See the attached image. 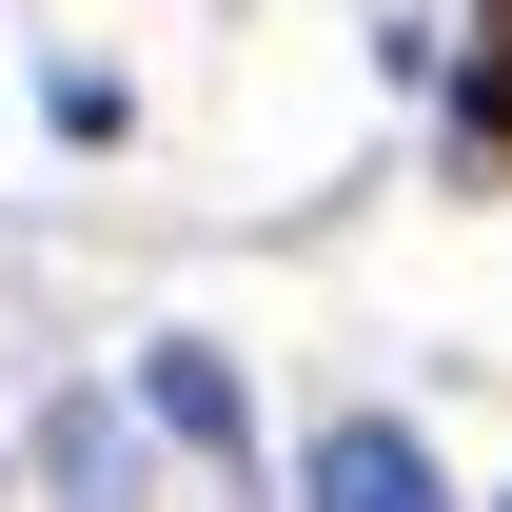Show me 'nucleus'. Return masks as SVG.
<instances>
[{"mask_svg": "<svg viewBox=\"0 0 512 512\" xmlns=\"http://www.w3.org/2000/svg\"><path fill=\"white\" fill-rule=\"evenodd\" d=\"M296 512H453V473L394 434V414H335V434L296 453Z\"/></svg>", "mask_w": 512, "mask_h": 512, "instance_id": "obj_1", "label": "nucleus"}, {"mask_svg": "<svg viewBox=\"0 0 512 512\" xmlns=\"http://www.w3.org/2000/svg\"><path fill=\"white\" fill-rule=\"evenodd\" d=\"M493 512H512V493H493Z\"/></svg>", "mask_w": 512, "mask_h": 512, "instance_id": "obj_4", "label": "nucleus"}, {"mask_svg": "<svg viewBox=\"0 0 512 512\" xmlns=\"http://www.w3.org/2000/svg\"><path fill=\"white\" fill-rule=\"evenodd\" d=\"M453 138H473V178H512V0L473 20V99H453Z\"/></svg>", "mask_w": 512, "mask_h": 512, "instance_id": "obj_2", "label": "nucleus"}, {"mask_svg": "<svg viewBox=\"0 0 512 512\" xmlns=\"http://www.w3.org/2000/svg\"><path fill=\"white\" fill-rule=\"evenodd\" d=\"M158 414H178L197 453H237V375H217V355H158Z\"/></svg>", "mask_w": 512, "mask_h": 512, "instance_id": "obj_3", "label": "nucleus"}]
</instances>
